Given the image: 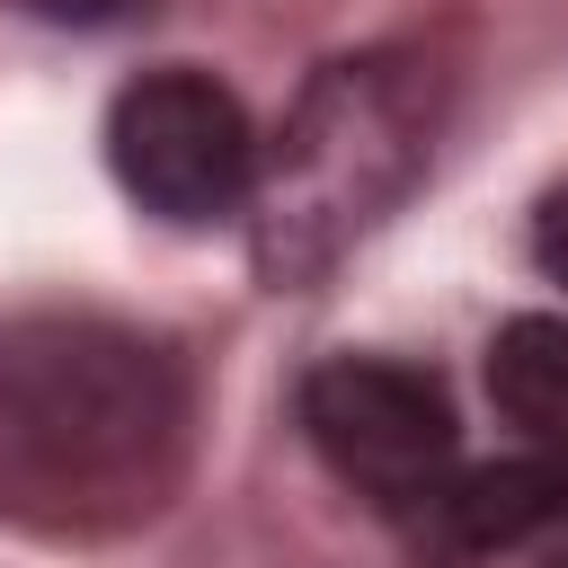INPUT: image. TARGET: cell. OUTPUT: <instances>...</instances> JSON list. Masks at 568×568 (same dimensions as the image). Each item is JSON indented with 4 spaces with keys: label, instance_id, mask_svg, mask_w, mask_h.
Instances as JSON below:
<instances>
[{
    "label": "cell",
    "instance_id": "obj_1",
    "mask_svg": "<svg viewBox=\"0 0 568 568\" xmlns=\"http://www.w3.org/2000/svg\"><path fill=\"white\" fill-rule=\"evenodd\" d=\"M186 453L178 364L115 320L0 328V515L106 532L169 497Z\"/></svg>",
    "mask_w": 568,
    "mask_h": 568
},
{
    "label": "cell",
    "instance_id": "obj_2",
    "mask_svg": "<svg viewBox=\"0 0 568 568\" xmlns=\"http://www.w3.org/2000/svg\"><path fill=\"white\" fill-rule=\"evenodd\" d=\"M435 151V80L399 53H355L311 71L284 133L257 151L248 186V257L266 284L328 275L390 204L426 178Z\"/></svg>",
    "mask_w": 568,
    "mask_h": 568
},
{
    "label": "cell",
    "instance_id": "obj_3",
    "mask_svg": "<svg viewBox=\"0 0 568 568\" xmlns=\"http://www.w3.org/2000/svg\"><path fill=\"white\" fill-rule=\"evenodd\" d=\"M257 151L266 142H257L248 106L213 71H186V62L124 80L106 106V169L160 222H213V213L248 204Z\"/></svg>",
    "mask_w": 568,
    "mask_h": 568
},
{
    "label": "cell",
    "instance_id": "obj_4",
    "mask_svg": "<svg viewBox=\"0 0 568 568\" xmlns=\"http://www.w3.org/2000/svg\"><path fill=\"white\" fill-rule=\"evenodd\" d=\"M302 435L320 462L390 515L453 470V399L399 355H328L302 373Z\"/></svg>",
    "mask_w": 568,
    "mask_h": 568
},
{
    "label": "cell",
    "instance_id": "obj_5",
    "mask_svg": "<svg viewBox=\"0 0 568 568\" xmlns=\"http://www.w3.org/2000/svg\"><path fill=\"white\" fill-rule=\"evenodd\" d=\"M568 515V453H506V462H453L426 497L399 506V532L417 559L462 568L488 550H515Z\"/></svg>",
    "mask_w": 568,
    "mask_h": 568
},
{
    "label": "cell",
    "instance_id": "obj_6",
    "mask_svg": "<svg viewBox=\"0 0 568 568\" xmlns=\"http://www.w3.org/2000/svg\"><path fill=\"white\" fill-rule=\"evenodd\" d=\"M488 399L524 426V444L568 453V320L524 311L488 337Z\"/></svg>",
    "mask_w": 568,
    "mask_h": 568
},
{
    "label": "cell",
    "instance_id": "obj_7",
    "mask_svg": "<svg viewBox=\"0 0 568 568\" xmlns=\"http://www.w3.org/2000/svg\"><path fill=\"white\" fill-rule=\"evenodd\" d=\"M532 257L568 284V186H550V195H541V213H532Z\"/></svg>",
    "mask_w": 568,
    "mask_h": 568
},
{
    "label": "cell",
    "instance_id": "obj_8",
    "mask_svg": "<svg viewBox=\"0 0 568 568\" xmlns=\"http://www.w3.org/2000/svg\"><path fill=\"white\" fill-rule=\"evenodd\" d=\"M18 9H36V18H80V27H98V18H124L133 0H18Z\"/></svg>",
    "mask_w": 568,
    "mask_h": 568
}]
</instances>
